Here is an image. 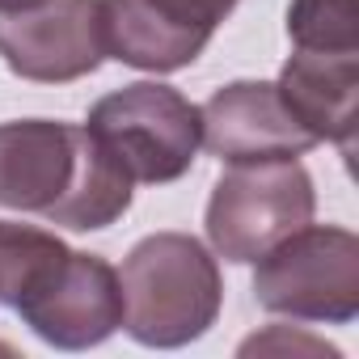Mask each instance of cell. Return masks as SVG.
Here are the masks:
<instances>
[{"label": "cell", "instance_id": "obj_1", "mask_svg": "<svg viewBox=\"0 0 359 359\" xmlns=\"http://www.w3.org/2000/svg\"><path fill=\"white\" fill-rule=\"evenodd\" d=\"M135 182L89 135L60 118L0 123V208L43 216L55 229L97 233L127 216Z\"/></svg>", "mask_w": 359, "mask_h": 359}, {"label": "cell", "instance_id": "obj_2", "mask_svg": "<svg viewBox=\"0 0 359 359\" xmlns=\"http://www.w3.org/2000/svg\"><path fill=\"white\" fill-rule=\"evenodd\" d=\"M118 287L123 330L152 351L199 342L224 309L220 262L191 233L140 237L118 266Z\"/></svg>", "mask_w": 359, "mask_h": 359}, {"label": "cell", "instance_id": "obj_3", "mask_svg": "<svg viewBox=\"0 0 359 359\" xmlns=\"http://www.w3.org/2000/svg\"><path fill=\"white\" fill-rule=\"evenodd\" d=\"M85 127L127 169L131 182L144 187L187 177L203 148L199 106L182 89L161 81H135L106 93L102 102H93Z\"/></svg>", "mask_w": 359, "mask_h": 359}, {"label": "cell", "instance_id": "obj_4", "mask_svg": "<svg viewBox=\"0 0 359 359\" xmlns=\"http://www.w3.org/2000/svg\"><path fill=\"white\" fill-rule=\"evenodd\" d=\"M254 300L271 317L351 325L359 317V237L342 224H304L258 258Z\"/></svg>", "mask_w": 359, "mask_h": 359}, {"label": "cell", "instance_id": "obj_5", "mask_svg": "<svg viewBox=\"0 0 359 359\" xmlns=\"http://www.w3.org/2000/svg\"><path fill=\"white\" fill-rule=\"evenodd\" d=\"M313 212H317V191L300 156L237 161L216 177L203 229L216 258L258 262L283 237L304 229Z\"/></svg>", "mask_w": 359, "mask_h": 359}, {"label": "cell", "instance_id": "obj_6", "mask_svg": "<svg viewBox=\"0 0 359 359\" xmlns=\"http://www.w3.org/2000/svg\"><path fill=\"white\" fill-rule=\"evenodd\" d=\"M13 313L55 351H89L123 330L118 271L102 254L68 250L18 304Z\"/></svg>", "mask_w": 359, "mask_h": 359}, {"label": "cell", "instance_id": "obj_7", "mask_svg": "<svg viewBox=\"0 0 359 359\" xmlns=\"http://www.w3.org/2000/svg\"><path fill=\"white\" fill-rule=\"evenodd\" d=\"M0 60L22 81L68 85L102 68L97 0H30L0 9Z\"/></svg>", "mask_w": 359, "mask_h": 359}, {"label": "cell", "instance_id": "obj_8", "mask_svg": "<svg viewBox=\"0 0 359 359\" xmlns=\"http://www.w3.org/2000/svg\"><path fill=\"white\" fill-rule=\"evenodd\" d=\"M203 148L229 165L237 161H271V156H304L317 140L296 123L275 81H229L203 106Z\"/></svg>", "mask_w": 359, "mask_h": 359}, {"label": "cell", "instance_id": "obj_9", "mask_svg": "<svg viewBox=\"0 0 359 359\" xmlns=\"http://www.w3.org/2000/svg\"><path fill=\"white\" fill-rule=\"evenodd\" d=\"M279 97L296 114V123L317 140L334 144L346 161L355 156V118H359V51L321 55L296 51L279 68Z\"/></svg>", "mask_w": 359, "mask_h": 359}, {"label": "cell", "instance_id": "obj_10", "mask_svg": "<svg viewBox=\"0 0 359 359\" xmlns=\"http://www.w3.org/2000/svg\"><path fill=\"white\" fill-rule=\"evenodd\" d=\"M106 60H118L140 72H177L191 68L212 39L169 22L152 0H97Z\"/></svg>", "mask_w": 359, "mask_h": 359}, {"label": "cell", "instance_id": "obj_11", "mask_svg": "<svg viewBox=\"0 0 359 359\" xmlns=\"http://www.w3.org/2000/svg\"><path fill=\"white\" fill-rule=\"evenodd\" d=\"M72 245L22 220H0V304H18Z\"/></svg>", "mask_w": 359, "mask_h": 359}, {"label": "cell", "instance_id": "obj_12", "mask_svg": "<svg viewBox=\"0 0 359 359\" xmlns=\"http://www.w3.org/2000/svg\"><path fill=\"white\" fill-rule=\"evenodd\" d=\"M287 39L296 51L351 55L359 51V5L355 0H292Z\"/></svg>", "mask_w": 359, "mask_h": 359}, {"label": "cell", "instance_id": "obj_13", "mask_svg": "<svg viewBox=\"0 0 359 359\" xmlns=\"http://www.w3.org/2000/svg\"><path fill=\"white\" fill-rule=\"evenodd\" d=\"M152 5H156L169 22L187 26V30H195V34H203V39H212V34L233 18V9L241 5V0H152Z\"/></svg>", "mask_w": 359, "mask_h": 359}, {"label": "cell", "instance_id": "obj_14", "mask_svg": "<svg viewBox=\"0 0 359 359\" xmlns=\"http://www.w3.org/2000/svg\"><path fill=\"white\" fill-rule=\"evenodd\" d=\"M254 351H309V355H330L338 359L342 351L321 342V338H309V334H287V325H271L266 334H254L250 342H241V355H254Z\"/></svg>", "mask_w": 359, "mask_h": 359}, {"label": "cell", "instance_id": "obj_15", "mask_svg": "<svg viewBox=\"0 0 359 359\" xmlns=\"http://www.w3.org/2000/svg\"><path fill=\"white\" fill-rule=\"evenodd\" d=\"M22 5H30V0H0V9H22Z\"/></svg>", "mask_w": 359, "mask_h": 359}]
</instances>
